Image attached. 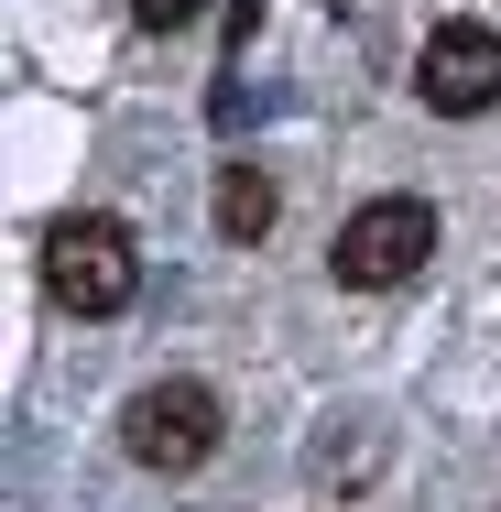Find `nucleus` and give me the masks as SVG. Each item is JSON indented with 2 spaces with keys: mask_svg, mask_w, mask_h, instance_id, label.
<instances>
[{
  "mask_svg": "<svg viewBox=\"0 0 501 512\" xmlns=\"http://www.w3.org/2000/svg\"><path fill=\"white\" fill-rule=\"evenodd\" d=\"M414 88H425V109H447V120H480L501 99V33L491 22H436L425 55H414Z\"/></svg>",
  "mask_w": 501,
  "mask_h": 512,
  "instance_id": "20e7f679",
  "label": "nucleus"
},
{
  "mask_svg": "<svg viewBox=\"0 0 501 512\" xmlns=\"http://www.w3.org/2000/svg\"><path fill=\"white\" fill-rule=\"evenodd\" d=\"M425 251H436V207L425 197H371L349 229H338L327 273L360 284V295H382V284H414V273H425Z\"/></svg>",
  "mask_w": 501,
  "mask_h": 512,
  "instance_id": "7ed1b4c3",
  "label": "nucleus"
},
{
  "mask_svg": "<svg viewBox=\"0 0 501 512\" xmlns=\"http://www.w3.org/2000/svg\"><path fill=\"white\" fill-rule=\"evenodd\" d=\"M44 295L66 316H120L142 295V251H131V229L109 207H66L44 229Z\"/></svg>",
  "mask_w": 501,
  "mask_h": 512,
  "instance_id": "f257e3e1",
  "label": "nucleus"
},
{
  "mask_svg": "<svg viewBox=\"0 0 501 512\" xmlns=\"http://www.w3.org/2000/svg\"><path fill=\"white\" fill-rule=\"evenodd\" d=\"M218 436H229V425H218V393H207V382H142L131 414H120V447H131L142 469H164V480L207 469Z\"/></svg>",
  "mask_w": 501,
  "mask_h": 512,
  "instance_id": "f03ea898",
  "label": "nucleus"
},
{
  "mask_svg": "<svg viewBox=\"0 0 501 512\" xmlns=\"http://www.w3.org/2000/svg\"><path fill=\"white\" fill-rule=\"evenodd\" d=\"M131 11H142L153 33H186V22H197V11H207V0H131Z\"/></svg>",
  "mask_w": 501,
  "mask_h": 512,
  "instance_id": "423d86ee",
  "label": "nucleus"
},
{
  "mask_svg": "<svg viewBox=\"0 0 501 512\" xmlns=\"http://www.w3.org/2000/svg\"><path fill=\"white\" fill-rule=\"evenodd\" d=\"M207 218H218V240H262V229H273V175H262V164H218Z\"/></svg>",
  "mask_w": 501,
  "mask_h": 512,
  "instance_id": "39448f33",
  "label": "nucleus"
}]
</instances>
